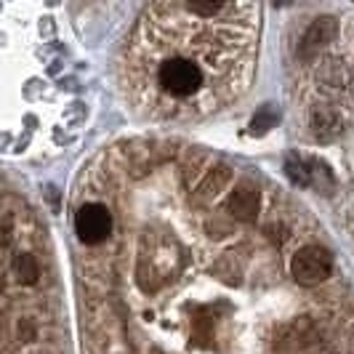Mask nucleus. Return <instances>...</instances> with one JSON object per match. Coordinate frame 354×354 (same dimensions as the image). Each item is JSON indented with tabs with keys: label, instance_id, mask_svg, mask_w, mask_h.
Masks as SVG:
<instances>
[{
	"label": "nucleus",
	"instance_id": "f257e3e1",
	"mask_svg": "<svg viewBox=\"0 0 354 354\" xmlns=\"http://www.w3.org/2000/svg\"><path fill=\"white\" fill-rule=\"evenodd\" d=\"M115 216L77 261L91 354H354V290L301 285L317 224L205 149L120 142L80 178Z\"/></svg>",
	"mask_w": 354,
	"mask_h": 354
},
{
	"label": "nucleus",
	"instance_id": "f03ea898",
	"mask_svg": "<svg viewBox=\"0 0 354 354\" xmlns=\"http://www.w3.org/2000/svg\"><path fill=\"white\" fill-rule=\"evenodd\" d=\"M261 0H149L120 56L128 102L155 120H200L250 88Z\"/></svg>",
	"mask_w": 354,
	"mask_h": 354
},
{
	"label": "nucleus",
	"instance_id": "7ed1b4c3",
	"mask_svg": "<svg viewBox=\"0 0 354 354\" xmlns=\"http://www.w3.org/2000/svg\"><path fill=\"white\" fill-rule=\"evenodd\" d=\"M3 354H72L56 256L46 224L3 195Z\"/></svg>",
	"mask_w": 354,
	"mask_h": 354
},
{
	"label": "nucleus",
	"instance_id": "20e7f679",
	"mask_svg": "<svg viewBox=\"0 0 354 354\" xmlns=\"http://www.w3.org/2000/svg\"><path fill=\"white\" fill-rule=\"evenodd\" d=\"M115 230V216L104 200L86 197L75 208V234L80 245H102Z\"/></svg>",
	"mask_w": 354,
	"mask_h": 354
},
{
	"label": "nucleus",
	"instance_id": "39448f33",
	"mask_svg": "<svg viewBox=\"0 0 354 354\" xmlns=\"http://www.w3.org/2000/svg\"><path fill=\"white\" fill-rule=\"evenodd\" d=\"M293 274L301 285L309 288H317V285L330 283L333 272H336V259H333V250L328 248L325 243L312 240L293 253Z\"/></svg>",
	"mask_w": 354,
	"mask_h": 354
},
{
	"label": "nucleus",
	"instance_id": "423d86ee",
	"mask_svg": "<svg viewBox=\"0 0 354 354\" xmlns=\"http://www.w3.org/2000/svg\"><path fill=\"white\" fill-rule=\"evenodd\" d=\"M336 35H338V21L333 17H322L319 21H315V24L306 30V35H304V40H301L304 56L319 53V48L328 46Z\"/></svg>",
	"mask_w": 354,
	"mask_h": 354
},
{
	"label": "nucleus",
	"instance_id": "0eeeda50",
	"mask_svg": "<svg viewBox=\"0 0 354 354\" xmlns=\"http://www.w3.org/2000/svg\"><path fill=\"white\" fill-rule=\"evenodd\" d=\"M312 128L319 139H333L341 133V123H338V115L330 109V106H319L315 112V120H312Z\"/></svg>",
	"mask_w": 354,
	"mask_h": 354
},
{
	"label": "nucleus",
	"instance_id": "6e6552de",
	"mask_svg": "<svg viewBox=\"0 0 354 354\" xmlns=\"http://www.w3.org/2000/svg\"><path fill=\"white\" fill-rule=\"evenodd\" d=\"M285 174H288V178H290L293 184H299V187H309V184H312V165H309V162H301L296 155L288 158Z\"/></svg>",
	"mask_w": 354,
	"mask_h": 354
},
{
	"label": "nucleus",
	"instance_id": "1a4fd4ad",
	"mask_svg": "<svg viewBox=\"0 0 354 354\" xmlns=\"http://www.w3.org/2000/svg\"><path fill=\"white\" fill-rule=\"evenodd\" d=\"M274 125H277V112H274L272 106H264V109H259V112L253 115L250 131H253V133H266V131L274 128Z\"/></svg>",
	"mask_w": 354,
	"mask_h": 354
}]
</instances>
